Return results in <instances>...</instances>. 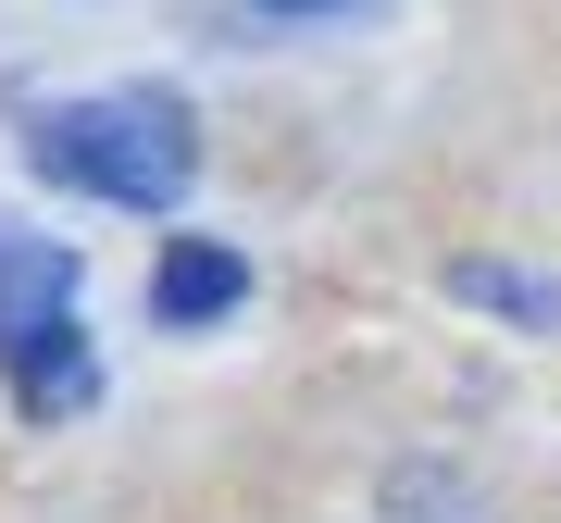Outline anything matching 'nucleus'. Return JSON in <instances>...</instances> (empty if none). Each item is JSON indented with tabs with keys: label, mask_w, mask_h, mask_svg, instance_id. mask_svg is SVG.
<instances>
[{
	"label": "nucleus",
	"mask_w": 561,
	"mask_h": 523,
	"mask_svg": "<svg viewBox=\"0 0 561 523\" xmlns=\"http://www.w3.org/2000/svg\"><path fill=\"white\" fill-rule=\"evenodd\" d=\"M25 150H38V175H62L76 200H113V212H162V200H187V175H201V138H187V101H175V88L50 101Z\"/></svg>",
	"instance_id": "1"
},
{
	"label": "nucleus",
	"mask_w": 561,
	"mask_h": 523,
	"mask_svg": "<svg viewBox=\"0 0 561 523\" xmlns=\"http://www.w3.org/2000/svg\"><path fill=\"white\" fill-rule=\"evenodd\" d=\"M0 374H13V411H25V423L88 411V386H101V362H88V324H76V312H62V324H38V337H25Z\"/></svg>",
	"instance_id": "2"
},
{
	"label": "nucleus",
	"mask_w": 561,
	"mask_h": 523,
	"mask_svg": "<svg viewBox=\"0 0 561 523\" xmlns=\"http://www.w3.org/2000/svg\"><path fill=\"white\" fill-rule=\"evenodd\" d=\"M238 300H250V262L225 249V237H175L162 275H150V312H162V324H225Z\"/></svg>",
	"instance_id": "3"
},
{
	"label": "nucleus",
	"mask_w": 561,
	"mask_h": 523,
	"mask_svg": "<svg viewBox=\"0 0 561 523\" xmlns=\"http://www.w3.org/2000/svg\"><path fill=\"white\" fill-rule=\"evenodd\" d=\"M62 287H76V262H62V249H38V237L0 249V362H13L38 324H62Z\"/></svg>",
	"instance_id": "4"
},
{
	"label": "nucleus",
	"mask_w": 561,
	"mask_h": 523,
	"mask_svg": "<svg viewBox=\"0 0 561 523\" xmlns=\"http://www.w3.org/2000/svg\"><path fill=\"white\" fill-rule=\"evenodd\" d=\"M461 300L524 312V324H561V287H537V275H500V262H461Z\"/></svg>",
	"instance_id": "5"
},
{
	"label": "nucleus",
	"mask_w": 561,
	"mask_h": 523,
	"mask_svg": "<svg viewBox=\"0 0 561 523\" xmlns=\"http://www.w3.org/2000/svg\"><path fill=\"white\" fill-rule=\"evenodd\" d=\"M262 13H324V0H262Z\"/></svg>",
	"instance_id": "6"
}]
</instances>
